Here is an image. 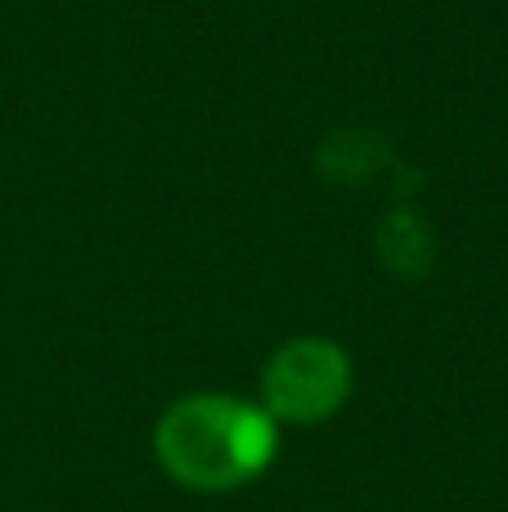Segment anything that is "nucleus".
I'll use <instances>...</instances> for the list:
<instances>
[{"label":"nucleus","mask_w":508,"mask_h":512,"mask_svg":"<svg viewBox=\"0 0 508 512\" xmlns=\"http://www.w3.org/2000/svg\"><path fill=\"white\" fill-rule=\"evenodd\" d=\"M279 454V423L257 400L194 391L167 405L153 427V459L176 486L198 495L252 486Z\"/></svg>","instance_id":"f257e3e1"},{"label":"nucleus","mask_w":508,"mask_h":512,"mask_svg":"<svg viewBox=\"0 0 508 512\" xmlns=\"http://www.w3.org/2000/svg\"><path fill=\"white\" fill-rule=\"evenodd\" d=\"M356 369L351 355L329 337H293L261 369V400L275 423L315 427L351 400Z\"/></svg>","instance_id":"f03ea898"}]
</instances>
